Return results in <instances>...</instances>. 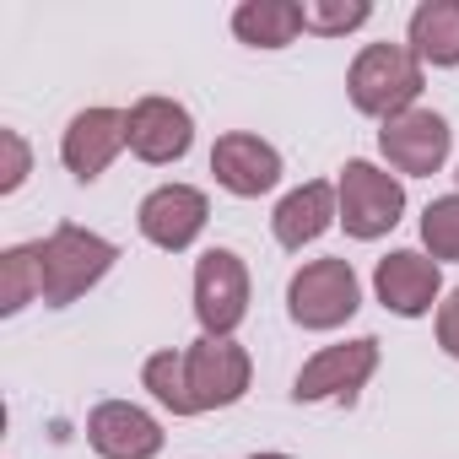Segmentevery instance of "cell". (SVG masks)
Segmentation results:
<instances>
[{"label":"cell","instance_id":"23","mask_svg":"<svg viewBox=\"0 0 459 459\" xmlns=\"http://www.w3.org/2000/svg\"><path fill=\"white\" fill-rule=\"evenodd\" d=\"M437 346H443V357H454L459 362V287H448L443 292V303H437Z\"/></svg>","mask_w":459,"mask_h":459},{"label":"cell","instance_id":"19","mask_svg":"<svg viewBox=\"0 0 459 459\" xmlns=\"http://www.w3.org/2000/svg\"><path fill=\"white\" fill-rule=\"evenodd\" d=\"M141 389L168 411V416H195V400H189V373H184V346H168V351H152L141 362Z\"/></svg>","mask_w":459,"mask_h":459},{"label":"cell","instance_id":"25","mask_svg":"<svg viewBox=\"0 0 459 459\" xmlns=\"http://www.w3.org/2000/svg\"><path fill=\"white\" fill-rule=\"evenodd\" d=\"M454 178H459V173H454Z\"/></svg>","mask_w":459,"mask_h":459},{"label":"cell","instance_id":"6","mask_svg":"<svg viewBox=\"0 0 459 459\" xmlns=\"http://www.w3.org/2000/svg\"><path fill=\"white\" fill-rule=\"evenodd\" d=\"M184 373H189V400L195 416L238 405L255 384V357L233 335H195L184 346Z\"/></svg>","mask_w":459,"mask_h":459},{"label":"cell","instance_id":"11","mask_svg":"<svg viewBox=\"0 0 459 459\" xmlns=\"http://www.w3.org/2000/svg\"><path fill=\"white\" fill-rule=\"evenodd\" d=\"M130 152V130H125V108H108V103H92V108H76L71 125L60 130V162L76 184H92L114 168V157Z\"/></svg>","mask_w":459,"mask_h":459},{"label":"cell","instance_id":"24","mask_svg":"<svg viewBox=\"0 0 459 459\" xmlns=\"http://www.w3.org/2000/svg\"><path fill=\"white\" fill-rule=\"evenodd\" d=\"M244 459H292V454H281V448H265V454H244Z\"/></svg>","mask_w":459,"mask_h":459},{"label":"cell","instance_id":"12","mask_svg":"<svg viewBox=\"0 0 459 459\" xmlns=\"http://www.w3.org/2000/svg\"><path fill=\"white\" fill-rule=\"evenodd\" d=\"M373 298L394 319H427L443 303V265L421 249H389L373 265Z\"/></svg>","mask_w":459,"mask_h":459},{"label":"cell","instance_id":"10","mask_svg":"<svg viewBox=\"0 0 459 459\" xmlns=\"http://www.w3.org/2000/svg\"><path fill=\"white\" fill-rule=\"evenodd\" d=\"M125 130H130V157H141L146 168H173L195 146V114L162 92L135 98L125 108Z\"/></svg>","mask_w":459,"mask_h":459},{"label":"cell","instance_id":"16","mask_svg":"<svg viewBox=\"0 0 459 459\" xmlns=\"http://www.w3.org/2000/svg\"><path fill=\"white\" fill-rule=\"evenodd\" d=\"M405 44L427 71L459 65V0H421L405 22Z\"/></svg>","mask_w":459,"mask_h":459},{"label":"cell","instance_id":"17","mask_svg":"<svg viewBox=\"0 0 459 459\" xmlns=\"http://www.w3.org/2000/svg\"><path fill=\"white\" fill-rule=\"evenodd\" d=\"M298 33H308L298 0H244V6H233V39L249 49H287L298 44Z\"/></svg>","mask_w":459,"mask_h":459},{"label":"cell","instance_id":"1","mask_svg":"<svg viewBox=\"0 0 459 459\" xmlns=\"http://www.w3.org/2000/svg\"><path fill=\"white\" fill-rule=\"evenodd\" d=\"M421 87H427V65L411 55V44H362L351 71H346V98L357 114L368 119H394L405 108L421 103Z\"/></svg>","mask_w":459,"mask_h":459},{"label":"cell","instance_id":"5","mask_svg":"<svg viewBox=\"0 0 459 459\" xmlns=\"http://www.w3.org/2000/svg\"><path fill=\"white\" fill-rule=\"evenodd\" d=\"M378 373V341L373 335H351V341H335V346H319L298 378H292V400L298 405H351L368 378Z\"/></svg>","mask_w":459,"mask_h":459},{"label":"cell","instance_id":"8","mask_svg":"<svg viewBox=\"0 0 459 459\" xmlns=\"http://www.w3.org/2000/svg\"><path fill=\"white\" fill-rule=\"evenodd\" d=\"M448 152H454V130H448V119L437 108L416 103V108H405V114H394V119L378 125V157L400 178H432V173H443Z\"/></svg>","mask_w":459,"mask_h":459},{"label":"cell","instance_id":"14","mask_svg":"<svg viewBox=\"0 0 459 459\" xmlns=\"http://www.w3.org/2000/svg\"><path fill=\"white\" fill-rule=\"evenodd\" d=\"M87 443H92L98 459H157L168 432H162V421L146 405L103 400V405L87 411Z\"/></svg>","mask_w":459,"mask_h":459},{"label":"cell","instance_id":"21","mask_svg":"<svg viewBox=\"0 0 459 459\" xmlns=\"http://www.w3.org/2000/svg\"><path fill=\"white\" fill-rule=\"evenodd\" d=\"M303 22L319 39H346L373 22V6L368 0H303Z\"/></svg>","mask_w":459,"mask_h":459},{"label":"cell","instance_id":"20","mask_svg":"<svg viewBox=\"0 0 459 459\" xmlns=\"http://www.w3.org/2000/svg\"><path fill=\"white\" fill-rule=\"evenodd\" d=\"M421 255H432L437 265L459 260V189L427 200V211H421Z\"/></svg>","mask_w":459,"mask_h":459},{"label":"cell","instance_id":"7","mask_svg":"<svg viewBox=\"0 0 459 459\" xmlns=\"http://www.w3.org/2000/svg\"><path fill=\"white\" fill-rule=\"evenodd\" d=\"M249 265L238 249H205L195 260V325L200 335H238L249 319Z\"/></svg>","mask_w":459,"mask_h":459},{"label":"cell","instance_id":"9","mask_svg":"<svg viewBox=\"0 0 459 459\" xmlns=\"http://www.w3.org/2000/svg\"><path fill=\"white\" fill-rule=\"evenodd\" d=\"M205 221H211V195L200 184H157L141 205H135V227H141V238L162 255H184L195 249V238L205 233Z\"/></svg>","mask_w":459,"mask_h":459},{"label":"cell","instance_id":"3","mask_svg":"<svg viewBox=\"0 0 459 459\" xmlns=\"http://www.w3.org/2000/svg\"><path fill=\"white\" fill-rule=\"evenodd\" d=\"M335 200H341V227H346V238L378 244V238L394 233L400 216H405V178L389 173L384 162L351 157V162L335 173Z\"/></svg>","mask_w":459,"mask_h":459},{"label":"cell","instance_id":"22","mask_svg":"<svg viewBox=\"0 0 459 459\" xmlns=\"http://www.w3.org/2000/svg\"><path fill=\"white\" fill-rule=\"evenodd\" d=\"M33 178V146L22 130H0V195H17Z\"/></svg>","mask_w":459,"mask_h":459},{"label":"cell","instance_id":"2","mask_svg":"<svg viewBox=\"0 0 459 459\" xmlns=\"http://www.w3.org/2000/svg\"><path fill=\"white\" fill-rule=\"evenodd\" d=\"M39 255H44V303L49 308H71L119 265V244L92 233V227H76V221H60L49 238H39Z\"/></svg>","mask_w":459,"mask_h":459},{"label":"cell","instance_id":"18","mask_svg":"<svg viewBox=\"0 0 459 459\" xmlns=\"http://www.w3.org/2000/svg\"><path fill=\"white\" fill-rule=\"evenodd\" d=\"M28 303H44V255L39 244H12L0 255V314L17 319Z\"/></svg>","mask_w":459,"mask_h":459},{"label":"cell","instance_id":"13","mask_svg":"<svg viewBox=\"0 0 459 459\" xmlns=\"http://www.w3.org/2000/svg\"><path fill=\"white\" fill-rule=\"evenodd\" d=\"M211 173H216V184L227 189V195H238V200H260V195H271L276 184H281V152L265 141V135H255V130H227V135H216V146H211Z\"/></svg>","mask_w":459,"mask_h":459},{"label":"cell","instance_id":"15","mask_svg":"<svg viewBox=\"0 0 459 459\" xmlns=\"http://www.w3.org/2000/svg\"><path fill=\"white\" fill-rule=\"evenodd\" d=\"M341 221V200H335V178H308L298 189H287L271 211V238L287 255H303L308 244H319L330 227Z\"/></svg>","mask_w":459,"mask_h":459},{"label":"cell","instance_id":"4","mask_svg":"<svg viewBox=\"0 0 459 459\" xmlns=\"http://www.w3.org/2000/svg\"><path fill=\"white\" fill-rule=\"evenodd\" d=\"M357 308H362V281H357L351 260H341V255L308 260L287 281V319L298 330H314V335L341 330Z\"/></svg>","mask_w":459,"mask_h":459}]
</instances>
